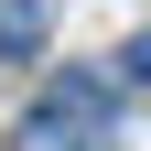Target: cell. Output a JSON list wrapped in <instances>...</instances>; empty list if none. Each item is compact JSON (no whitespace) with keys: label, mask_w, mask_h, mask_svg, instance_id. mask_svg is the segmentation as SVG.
<instances>
[{"label":"cell","mask_w":151,"mask_h":151,"mask_svg":"<svg viewBox=\"0 0 151 151\" xmlns=\"http://www.w3.org/2000/svg\"><path fill=\"white\" fill-rule=\"evenodd\" d=\"M0 54H43V0H0Z\"/></svg>","instance_id":"obj_2"},{"label":"cell","mask_w":151,"mask_h":151,"mask_svg":"<svg viewBox=\"0 0 151 151\" xmlns=\"http://www.w3.org/2000/svg\"><path fill=\"white\" fill-rule=\"evenodd\" d=\"M108 140V86L97 76H54L43 108L22 119V151H97Z\"/></svg>","instance_id":"obj_1"},{"label":"cell","mask_w":151,"mask_h":151,"mask_svg":"<svg viewBox=\"0 0 151 151\" xmlns=\"http://www.w3.org/2000/svg\"><path fill=\"white\" fill-rule=\"evenodd\" d=\"M119 65H129V86H140V97H151V32H140V43H129V54H119Z\"/></svg>","instance_id":"obj_3"}]
</instances>
